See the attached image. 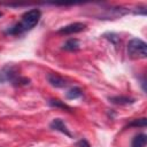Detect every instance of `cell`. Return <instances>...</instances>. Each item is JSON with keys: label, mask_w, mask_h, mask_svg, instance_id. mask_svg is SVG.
Instances as JSON below:
<instances>
[{"label": "cell", "mask_w": 147, "mask_h": 147, "mask_svg": "<svg viewBox=\"0 0 147 147\" xmlns=\"http://www.w3.org/2000/svg\"><path fill=\"white\" fill-rule=\"evenodd\" d=\"M86 29V24L82 23V22H75L71 24H68L65 26H62L57 33L59 34H74V33H78L82 32Z\"/></svg>", "instance_id": "cell-4"}, {"label": "cell", "mask_w": 147, "mask_h": 147, "mask_svg": "<svg viewBox=\"0 0 147 147\" xmlns=\"http://www.w3.org/2000/svg\"><path fill=\"white\" fill-rule=\"evenodd\" d=\"M109 101L115 105H130L134 102V99L130 96H125V95H116V96H110Z\"/></svg>", "instance_id": "cell-7"}, {"label": "cell", "mask_w": 147, "mask_h": 147, "mask_svg": "<svg viewBox=\"0 0 147 147\" xmlns=\"http://www.w3.org/2000/svg\"><path fill=\"white\" fill-rule=\"evenodd\" d=\"M129 125H130V126H137V127H145V126L147 125V119H146L145 117H142V118H137V119L132 121Z\"/></svg>", "instance_id": "cell-13"}, {"label": "cell", "mask_w": 147, "mask_h": 147, "mask_svg": "<svg viewBox=\"0 0 147 147\" xmlns=\"http://www.w3.org/2000/svg\"><path fill=\"white\" fill-rule=\"evenodd\" d=\"M62 48H63L64 51H69V52L78 51V49H79V41H78V39H76V38H70V39H68V40L63 44Z\"/></svg>", "instance_id": "cell-8"}, {"label": "cell", "mask_w": 147, "mask_h": 147, "mask_svg": "<svg viewBox=\"0 0 147 147\" xmlns=\"http://www.w3.org/2000/svg\"><path fill=\"white\" fill-rule=\"evenodd\" d=\"M47 82L52 85V86H54V87H65L67 86V80L63 78V77H61L60 75H57V74H53V72H51V74H48L47 75Z\"/></svg>", "instance_id": "cell-5"}, {"label": "cell", "mask_w": 147, "mask_h": 147, "mask_svg": "<svg viewBox=\"0 0 147 147\" xmlns=\"http://www.w3.org/2000/svg\"><path fill=\"white\" fill-rule=\"evenodd\" d=\"M82 94H83L82 90L79 87H76L75 86V87H71L70 90H68V92L65 93V98L69 99V100H75V99L80 98Z\"/></svg>", "instance_id": "cell-10"}, {"label": "cell", "mask_w": 147, "mask_h": 147, "mask_svg": "<svg viewBox=\"0 0 147 147\" xmlns=\"http://www.w3.org/2000/svg\"><path fill=\"white\" fill-rule=\"evenodd\" d=\"M48 105L51 106V107H55V108H62V109H67V110H72L69 106H67L65 103H63L62 101H60V100H57V99H49L48 100Z\"/></svg>", "instance_id": "cell-11"}, {"label": "cell", "mask_w": 147, "mask_h": 147, "mask_svg": "<svg viewBox=\"0 0 147 147\" xmlns=\"http://www.w3.org/2000/svg\"><path fill=\"white\" fill-rule=\"evenodd\" d=\"M146 142H147V136L145 133H139L132 139L131 147H145Z\"/></svg>", "instance_id": "cell-9"}, {"label": "cell", "mask_w": 147, "mask_h": 147, "mask_svg": "<svg viewBox=\"0 0 147 147\" xmlns=\"http://www.w3.org/2000/svg\"><path fill=\"white\" fill-rule=\"evenodd\" d=\"M40 16H41V13H40L39 9H31V10L24 13L23 16H22V21L16 23L10 29H8L6 33H8V34H21V33H23L28 30H31L34 25H37V23L40 20Z\"/></svg>", "instance_id": "cell-1"}, {"label": "cell", "mask_w": 147, "mask_h": 147, "mask_svg": "<svg viewBox=\"0 0 147 147\" xmlns=\"http://www.w3.org/2000/svg\"><path fill=\"white\" fill-rule=\"evenodd\" d=\"M0 16H2V13H1V11H0Z\"/></svg>", "instance_id": "cell-16"}, {"label": "cell", "mask_w": 147, "mask_h": 147, "mask_svg": "<svg viewBox=\"0 0 147 147\" xmlns=\"http://www.w3.org/2000/svg\"><path fill=\"white\" fill-rule=\"evenodd\" d=\"M18 75V68L13 64H6L0 70V83L6 82H14L15 78H17Z\"/></svg>", "instance_id": "cell-3"}, {"label": "cell", "mask_w": 147, "mask_h": 147, "mask_svg": "<svg viewBox=\"0 0 147 147\" xmlns=\"http://www.w3.org/2000/svg\"><path fill=\"white\" fill-rule=\"evenodd\" d=\"M76 146L77 147H90V144H88V141L86 139H80L79 141H77Z\"/></svg>", "instance_id": "cell-15"}, {"label": "cell", "mask_w": 147, "mask_h": 147, "mask_svg": "<svg viewBox=\"0 0 147 147\" xmlns=\"http://www.w3.org/2000/svg\"><path fill=\"white\" fill-rule=\"evenodd\" d=\"M29 83H30V79H29V78L18 76V77L15 78V80L13 82V85H14V86H24V85H28Z\"/></svg>", "instance_id": "cell-12"}, {"label": "cell", "mask_w": 147, "mask_h": 147, "mask_svg": "<svg viewBox=\"0 0 147 147\" xmlns=\"http://www.w3.org/2000/svg\"><path fill=\"white\" fill-rule=\"evenodd\" d=\"M49 126H51V129L56 130V131H60V132L64 133L65 136H68V137H70V138L72 137L71 133H70V131L67 129L64 122H63L61 118H54V119L52 121V123L49 124Z\"/></svg>", "instance_id": "cell-6"}, {"label": "cell", "mask_w": 147, "mask_h": 147, "mask_svg": "<svg viewBox=\"0 0 147 147\" xmlns=\"http://www.w3.org/2000/svg\"><path fill=\"white\" fill-rule=\"evenodd\" d=\"M103 37L107 38V39H108L110 42H113L114 45H117V44L119 42V37H118V34H116V33H113V32L106 33Z\"/></svg>", "instance_id": "cell-14"}, {"label": "cell", "mask_w": 147, "mask_h": 147, "mask_svg": "<svg viewBox=\"0 0 147 147\" xmlns=\"http://www.w3.org/2000/svg\"><path fill=\"white\" fill-rule=\"evenodd\" d=\"M127 54L132 59H145L147 56V45L144 40L133 38L127 42Z\"/></svg>", "instance_id": "cell-2"}]
</instances>
